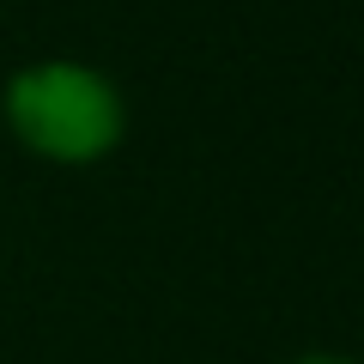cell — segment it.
I'll return each instance as SVG.
<instances>
[{"label":"cell","instance_id":"cell-1","mask_svg":"<svg viewBox=\"0 0 364 364\" xmlns=\"http://www.w3.org/2000/svg\"><path fill=\"white\" fill-rule=\"evenodd\" d=\"M6 128L49 164H91L122 140V97L79 61H37L6 85Z\"/></svg>","mask_w":364,"mask_h":364},{"label":"cell","instance_id":"cell-2","mask_svg":"<svg viewBox=\"0 0 364 364\" xmlns=\"http://www.w3.org/2000/svg\"><path fill=\"white\" fill-rule=\"evenodd\" d=\"M298 364H352V358H328V352H316V358H298Z\"/></svg>","mask_w":364,"mask_h":364}]
</instances>
